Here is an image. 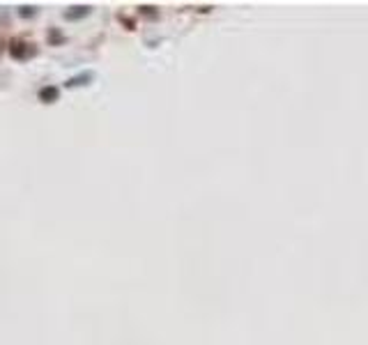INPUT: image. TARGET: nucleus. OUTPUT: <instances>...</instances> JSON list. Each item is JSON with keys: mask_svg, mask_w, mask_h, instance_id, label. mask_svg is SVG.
I'll return each mask as SVG.
<instances>
[{"mask_svg": "<svg viewBox=\"0 0 368 345\" xmlns=\"http://www.w3.org/2000/svg\"><path fill=\"white\" fill-rule=\"evenodd\" d=\"M30 46L32 44H21V41H16V44H12V49H9V51H12L14 58H26L28 53H35Z\"/></svg>", "mask_w": 368, "mask_h": 345, "instance_id": "nucleus-1", "label": "nucleus"}, {"mask_svg": "<svg viewBox=\"0 0 368 345\" xmlns=\"http://www.w3.org/2000/svg\"><path fill=\"white\" fill-rule=\"evenodd\" d=\"M39 99L44 101V104H53L55 99H58V87H41L39 90Z\"/></svg>", "mask_w": 368, "mask_h": 345, "instance_id": "nucleus-2", "label": "nucleus"}, {"mask_svg": "<svg viewBox=\"0 0 368 345\" xmlns=\"http://www.w3.org/2000/svg\"><path fill=\"white\" fill-rule=\"evenodd\" d=\"M87 12H90V7H83V5H78V7L67 9V12H64V18H81V16H85Z\"/></svg>", "mask_w": 368, "mask_h": 345, "instance_id": "nucleus-3", "label": "nucleus"}, {"mask_svg": "<svg viewBox=\"0 0 368 345\" xmlns=\"http://www.w3.org/2000/svg\"><path fill=\"white\" fill-rule=\"evenodd\" d=\"M141 9L147 14V16H154V12H152V9H154V7H141Z\"/></svg>", "mask_w": 368, "mask_h": 345, "instance_id": "nucleus-4", "label": "nucleus"}]
</instances>
